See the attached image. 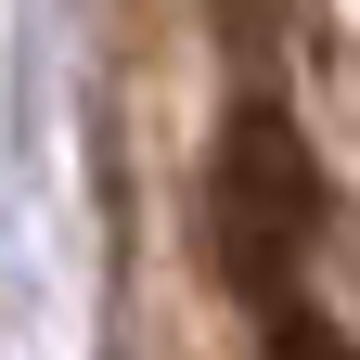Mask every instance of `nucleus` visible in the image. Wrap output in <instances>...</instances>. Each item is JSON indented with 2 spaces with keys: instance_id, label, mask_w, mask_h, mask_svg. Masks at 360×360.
Here are the masks:
<instances>
[{
  "instance_id": "nucleus-3",
  "label": "nucleus",
  "mask_w": 360,
  "mask_h": 360,
  "mask_svg": "<svg viewBox=\"0 0 360 360\" xmlns=\"http://www.w3.org/2000/svg\"><path fill=\"white\" fill-rule=\"evenodd\" d=\"M206 13L232 26V39H257V26H270V0H206Z\"/></svg>"
},
{
  "instance_id": "nucleus-2",
  "label": "nucleus",
  "mask_w": 360,
  "mask_h": 360,
  "mask_svg": "<svg viewBox=\"0 0 360 360\" xmlns=\"http://www.w3.org/2000/svg\"><path fill=\"white\" fill-rule=\"evenodd\" d=\"M257 322H270V347L257 360H360L335 322H322V309H309V296H283V309H257Z\"/></svg>"
},
{
  "instance_id": "nucleus-1",
  "label": "nucleus",
  "mask_w": 360,
  "mask_h": 360,
  "mask_svg": "<svg viewBox=\"0 0 360 360\" xmlns=\"http://www.w3.org/2000/svg\"><path fill=\"white\" fill-rule=\"evenodd\" d=\"M309 245H322V155L296 142V116L270 90H245L206 155V257L245 309H283V296H309L296 283Z\"/></svg>"
}]
</instances>
